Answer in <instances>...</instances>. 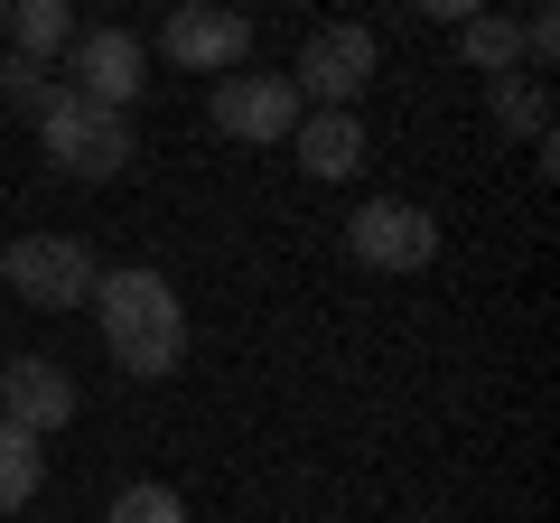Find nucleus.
Returning <instances> with one entry per match:
<instances>
[{
	"instance_id": "obj_15",
	"label": "nucleus",
	"mask_w": 560,
	"mask_h": 523,
	"mask_svg": "<svg viewBox=\"0 0 560 523\" xmlns=\"http://www.w3.org/2000/svg\"><path fill=\"white\" fill-rule=\"evenodd\" d=\"M103 523H187V496L160 486V477H131L113 504H103Z\"/></svg>"
},
{
	"instance_id": "obj_6",
	"label": "nucleus",
	"mask_w": 560,
	"mask_h": 523,
	"mask_svg": "<svg viewBox=\"0 0 560 523\" xmlns=\"http://www.w3.org/2000/svg\"><path fill=\"white\" fill-rule=\"evenodd\" d=\"M346 253L364 262V271H430L440 262V216L411 197H364L355 216H346Z\"/></svg>"
},
{
	"instance_id": "obj_4",
	"label": "nucleus",
	"mask_w": 560,
	"mask_h": 523,
	"mask_svg": "<svg viewBox=\"0 0 560 523\" xmlns=\"http://www.w3.org/2000/svg\"><path fill=\"white\" fill-rule=\"evenodd\" d=\"M374 66H383V38H374V28H364V20H327V28H308L290 84H300L308 113H364Z\"/></svg>"
},
{
	"instance_id": "obj_14",
	"label": "nucleus",
	"mask_w": 560,
	"mask_h": 523,
	"mask_svg": "<svg viewBox=\"0 0 560 523\" xmlns=\"http://www.w3.org/2000/svg\"><path fill=\"white\" fill-rule=\"evenodd\" d=\"M38 486H47V449L28 440V430H10V421H0V514L38 504Z\"/></svg>"
},
{
	"instance_id": "obj_13",
	"label": "nucleus",
	"mask_w": 560,
	"mask_h": 523,
	"mask_svg": "<svg viewBox=\"0 0 560 523\" xmlns=\"http://www.w3.org/2000/svg\"><path fill=\"white\" fill-rule=\"evenodd\" d=\"M10 47L57 66L75 47V0H10Z\"/></svg>"
},
{
	"instance_id": "obj_16",
	"label": "nucleus",
	"mask_w": 560,
	"mask_h": 523,
	"mask_svg": "<svg viewBox=\"0 0 560 523\" xmlns=\"http://www.w3.org/2000/svg\"><path fill=\"white\" fill-rule=\"evenodd\" d=\"M47 94H57V66H47V57H20V47H10V57H0V103L38 113Z\"/></svg>"
},
{
	"instance_id": "obj_9",
	"label": "nucleus",
	"mask_w": 560,
	"mask_h": 523,
	"mask_svg": "<svg viewBox=\"0 0 560 523\" xmlns=\"http://www.w3.org/2000/svg\"><path fill=\"white\" fill-rule=\"evenodd\" d=\"M75 411H84V393H75V374H66L57 356H10V364H0V421H10V430L57 440Z\"/></svg>"
},
{
	"instance_id": "obj_2",
	"label": "nucleus",
	"mask_w": 560,
	"mask_h": 523,
	"mask_svg": "<svg viewBox=\"0 0 560 523\" xmlns=\"http://www.w3.org/2000/svg\"><path fill=\"white\" fill-rule=\"evenodd\" d=\"M38 141H47V168H57V178H84V187L121 178V168L140 160L131 113H103V103H84L75 84H57V94L38 103Z\"/></svg>"
},
{
	"instance_id": "obj_18",
	"label": "nucleus",
	"mask_w": 560,
	"mask_h": 523,
	"mask_svg": "<svg viewBox=\"0 0 560 523\" xmlns=\"http://www.w3.org/2000/svg\"><path fill=\"white\" fill-rule=\"evenodd\" d=\"M420 20H440V28H458V20H477V10H495V0H411Z\"/></svg>"
},
{
	"instance_id": "obj_10",
	"label": "nucleus",
	"mask_w": 560,
	"mask_h": 523,
	"mask_svg": "<svg viewBox=\"0 0 560 523\" xmlns=\"http://www.w3.org/2000/svg\"><path fill=\"white\" fill-rule=\"evenodd\" d=\"M290 150H300L308 178H355L364 168V113H300V131H290Z\"/></svg>"
},
{
	"instance_id": "obj_11",
	"label": "nucleus",
	"mask_w": 560,
	"mask_h": 523,
	"mask_svg": "<svg viewBox=\"0 0 560 523\" xmlns=\"http://www.w3.org/2000/svg\"><path fill=\"white\" fill-rule=\"evenodd\" d=\"M486 113H495V131H504V141H551V84H541V75H495V84H486Z\"/></svg>"
},
{
	"instance_id": "obj_8",
	"label": "nucleus",
	"mask_w": 560,
	"mask_h": 523,
	"mask_svg": "<svg viewBox=\"0 0 560 523\" xmlns=\"http://www.w3.org/2000/svg\"><path fill=\"white\" fill-rule=\"evenodd\" d=\"M66 84H75L84 103H103V113H131L140 84H150V47H140L131 28H75V47H66Z\"/></svg>"
},
{
	"instance_id": "obj_5",
	"label": "nucleus",
	"mask_w": 560,
	"mask_h": 523,
	"mask_svg": "<svg viewBox=\"0 0 560 523\" xmlns=\"http://www.w3.org/2000/svg\"><path fill=\"white\" fill-rule=\"evenodd\" d=\"M300 113H308L300 84L261 75V66H234V75H215V94H206V121H215L224 141H253V150H290Z\"/></svg>"
},
{
	"instance_id": "obj_12",
	"label": "nucleus",
	"mask_w": 560,
	"mask_h": 523,
	"mask_svg": "<svg viewBox=\"0 0 560 523\" xmlns=\"http://www.w3.org/2000/svg\"><path fill=\"white\" fill-rule=\"evenodd\" d=\"M458 66H477V75H523V20H504V10L458 20Z\"/></svg>"
},
{
	"instance_id": "obj_1",
	"label": "nucleus",
	"mask_w": 560,
	"mask_h": 523,
	"mask_svg": "<svg viewBox=\"0 0 560 523\" xmlns=\"http://www.w3.org/2000/svg\"><path fill=\"white\" fill-rule=\"evenodd\" d=\"M94 327H103V356L121 364L131 383H168L187 364V300L168 271H150V262H121V271H103L94 281Z\"/></svg>"
},
{
	"instance_id": "obj_7",
	"label": "nucleus",
	"mask_w": 560,
	"mask_h": 523,
	"mask_svg": "<svg viewBox=\"0 0 560 523\" xmlns=\"http://www.w3.org/2000/svg\"><path fill=\"white\" fill-rule=\"evenodd\" d=\"M160 57L187 66V75H234V66L253 57V20H243V10H224V0H168Z\"/></svg>"
},
{
	"instance_id": "obj_19",
	"label": "nucleus",
	"mask_w": 560,
	"mask_h": 523,
	"mask_svg": "<svg viewBox=\"0 0 560 523\" xmlns=\"http://www.w3.org/2000/svg\"><path fill=\"white\" fill-rule=\"evenodd\" d=\"M0 38H10V0H0Z\"/></svg>"
},
{
	"instance_id": "obj_3",
	"label": "nucleus",
	"mask_w": 560,
	"mask_h": 523,
	"mask_svg": "<svg viewBox=\"0 0 560 523\" xmlns=\"http://www.w3.org/2000/svg\"><path fill=\"white\" fill-rule=\"evenodd\" d=\"M0 281H10V300L20 309H84L103 281V262L84 234H20V243H0Z\"/></svg>"
},
{
	"instance_id": "obj_17",
	"label": "nucleus",
	"mask_w": 560,
	"mask_h": 523,
	"mask_svg": "<svg viewBox=\"0 0 560 523\" xmlns=\"http://www.w3.org/2000/svg\"><path fill=\"white\" fill-rule=\"evenodd\" d=\"M551 66H560V10L541 0L533 20H523V75H551Z\"/></svg>"
}]
</instances>
